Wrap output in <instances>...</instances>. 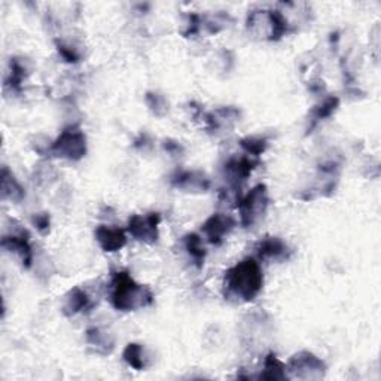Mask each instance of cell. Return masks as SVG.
Here are the masks:
<instances>
[{
  "label": "cell",
  "mask_w": 381,
  "mask_h": 381,
  "mask_svg": "<svg viewBox=\"0 0 381 381\" xmlns=\"http://www.w3.org/2000/svg\"><path fill=\"white\" fill-rule=\"evenodd\" d=\"M263 276L255 259H244L225 272V297L236 301H253L262 289Z\"/></svg>",
  "instance_id": "obj_1"
},
{
  "label": "cell",
  "mask_w": 381,
  "mask_h": 381,
  "mask_svg": "<svg viewBox=\"0 0 381 381\" xmlns=\"http://www.w3.org/2000/svg\"><path fill=\"white\" fill-rule=\"evenodd\" d=\"M149 289L138 285L127 272H116L112 279L111 302L116 310L133 311L152 304Z\"/></svg>",
  "instance_id": "obj_2"
},
{
  "label": "cell",
  "mask_w": 381,
  "mask_h": 381,
  "mask_svg": "<svg viewBox=\"0 0 381 381\" xmlns=\"http://www.w3.org/2000/svg\"><path fill=\"white\" fill-rule=\"evenodd\" d=\"M268 207V192L266 185H258L253 188L246 197L240 201V214L241 223L246 228H250L258 223Z\"/></svg>",
  "instance_id": "obj_3"
},
{
  "label": "cell",
  "mask_w": 381,
  "mask_h": 381,
  "mask_svg": "<svg viewBox=\"0 0 381 381\" xmlns=\"http://www.w3.org/2000/svg\"><path fill=\"white\" fill-rule=\"evenodd\" d=\"M51 154L58 158L77 161L81 160L86 152V140L81 130L67 129L64 130L58 139L50 148Z\"/></svg>",
  "instance_id": "obj_4"
},
{
  "label": "cell",
  "mask_w": 381,
  "mask_h": 381,
  "mask_svg": "<svg viewBox=\"0 0 381 381\" xmlns=\"http://www.w3.org/2000/svg\"><path fill=\"white\" fill-rule=\"evenodd\" d=\"M161 216L158 213H151L142 216V214H134L129 221V232L134 239L145 243H154L158 239V225Z\"/></svg>",
  "instance_id": "obj_5"
},
{
  "label": "cell",
  "mask_w": 381,
  "mask_h": 381,
  "mask_svg": "<svg viewBox=\"0 0 381 381\" xmlns=\"http://www.w3.org/2000/svg\"><path fill=\"white\" fill-rule=\"evenodd\" d=\"M289 371L295 373V375L301 378H315L324 374L325 365L315 355L308 353V351H302V353H298L290 359Z\"/></svg>",
  "instance_id": "obj_6"
},
{
  "label": "cell",
  "mask_w": 381,
  "mask_h": 381,
  "mask_svg": "<svg viewBox=\"0 0 381 381\" xmlns=\"http://www.w3.org/2000/svg\"><path fill=\"white\" fill-rule=\"evenodd\" d=\"M234 227V221L230 216H225V214H213L212 218L206 221V223L203 225V232L206 234V237L209 239L210 243L213 244H221L222 240L228 236L230 231Z\"/></svg>",
  "instance_id": "obj_7"
},
{
  "label": "cell",
  "mask_w": 381,
  "mask_h": 381,
  "mask_svg": "<svg viewBox=\"0 0 381 381\" xmlns=\"http://www.w3.org/2000/svg\"><path fill=\"white\" fill-rule=\"evenodd\" d=\"M2 246L8 249L9 252H14L17 255L21 258L23 263H26V267H30L32 259H33V252L30 241H28V236L26 231H21L18 234H11V236H6L2 240Z\"/></svg>",
  "instance_id": "obj_8"
},
{
  "label": "cell",
  "mask_w": 381,
  "mask_h": 381,
  "mask_svg": "<svg viewBox=\"0 0 381 381\" xmlns=\"http://www.w3.org/2000/svg\"><path fill=\"white\" fill-rule=\"evenodd\" d=\"M95 239L104 252H118L127 244V236L122 230L106 225L95 230Z\"/></svg>",
  "instance_id": "obj_9"
},
{
  "label": "cell",
  "mask_w": 381,
  "mask_h": 381,
  "mask_svg": "<svg viewBox=\"0 0 381 381\" xmlns=\"http://www.w3.org/2000/svg\"><path fill=\"white\" fill-rule=\"evenodd\" d=\"M257 255L261 259H286L289 255V249L285 241L277 237H267L257 244Z\"/></svg>",
  "instance_id": "obj_10"
},
{
  "label": "cell",
  "mask_w": 381,
  "mask_h": 381,
  "mask_svg": "<svg viewBox=\"0 0 381 381\" xmlns=\"http://www.w3.org/2000/svg\"><path fill=\"white\" fill-rule=\"evenodd\" d=\"M173 185L187 191H206L209 188V179L203 173L183 171L173 178Z\"/></svg>",
  "instance_id": "obj_11"
},
{
  "label": "cell",
  "mask_w": 381,
  "mask_h": 381,
  "mask_svg": "<svg viewBox=\"0 0 381 381\" xmlns=\"http://www.w3.org/2000/svg\"><path fill=\"white\" fill-rule=\"evenodd\" d=\"M255 164L250 158H248V156H241V158H232L227 162L225 165V171L228 174L230 180L237 185L239 182H244L246 180L252 170L255 169Z\"/></svg>",
  "instance_id": "obj_12"
},
{
  "label": "cell",
  "mask_w": 381,
  "mask_h": 381,
  "mask_svg": "<svg viewBox=\"0 0 381 381\" xmlns=\"http://www.w3.org/2000/svg\"><path fill=\"white\" fill-rule=\"evenodd\" d=\"M93 307L91 299L81 288H75L69 292V295L66 297L64 302V311L67 315H76V313H81L85 310H90Z\"/></svg>",
  "instance_id": "obj_13"
},
{
  "label": "cell",
  "mask_w": 381,
  "mask_h": 381,
  "mask_svg": "<svg viewBox=\"0 0 381 381\" xmlns=\"http://www.w3.org/2000/svg\"><path fill=\"white\" fill-rule=\"evenodd\" d=\"M286 365L281 364L275 355H268L266 362H263V371L261 373V378L268 380H285L288 378Z\"/></svg>",
  "instance_id": "obj_14"
},
{
  "label": "cell",
  "mask_w": 381,
  "mask_h": 381,
  "mask_svg": "<svg viewBox=\"0 0 381 381\" xmlns=\"http://www.w3.org/2000/svg\"><path fill=\"white\" fill-rule=\"evenodd\" d=\"M2 189H3V197H8L14 201L21 200L24 195L23 188L19 187V183L14 179V176L6 169H3V173H2Z\"/></svg>",
  "instance_id": "obj_15"
},
{
  "label": "cell",
  "mask_w": 381,
  "mask_h": 381,
  "mask_svg": "<svg viewBox=\"0 0 381 381\" xmlns=\"http://www.w3.org/2000/svg\"><path fill=\"white\" fill-rule=\"evenodd\" d=\"M124 360L131 368L142 371L145 368L143 347L140 344H136V343H131V344L127 346L125 350H124Z\"/></svg>",
  "instance_id": "obj_16"
},
{
  "label": "cell",
  "mask_w": 381,
  "mask_h": 381,
  "mask_svg": "<svg viewBox=\"0 0 381 381\" xmlns=\"http://www.w3.org/2000/svg\"><path fill=\"white\" fill-rule=\"evenodd\" d=\"M185 248H187L191 258L197 262L198 266H201L204 262V258H206V249H204L203 241L197 234H189V236H187V239H185Z\"/></svg>",
  "instance_id": "obj_17"
},
{
  "label": "cell",
  "mask_w": 381,
  "mask_h": 381,
  "mask_svg": "<svg viewBox=\"0 0 381 381\" xmlns=\"http://www.w3.org/2000/svg\"><path fill=\"white\" fill-rule=\"evenodd\" d=\"M241 146L244 148V151H246L248 154H252V155H261L263 151H266L267 148V142L263 139H257V138H248L241 140Z\"/></svg>",
  "instance_id": "obj_18"
},
{
  "label": "cell",
  "mask_w": 381,
  "mask_h": 381,
  "mask_svg": "<svg viewBox=\"0 0 381 381\" xmlns=\"http://www.w3.org/2000/svg\"><path fill=\"white\" fill-rule=\"evenodd\" d=\"M86 340L88 343L95 347H106V346H112V343L107 338L104 332H100L99 329H90L86 332Z\"/></svg>",
  "instance_id": "obj_19"
},
{
  "label": "cell",
  "mask_w": 381,
  "mask_h": 381,
  "mask_svg": "<svg viewBox=\"0 0 381 381\" xmlns=\"http://www.w3.org/2000/svg\"><path fill=\"white\" fill-rule=\"evenodd\" d=\"M35 222L39 231L45 232L48 228H50V218H48V214H37Z\"/></svg>",
  "instance_id": "obj_20"
}]
</instances>
